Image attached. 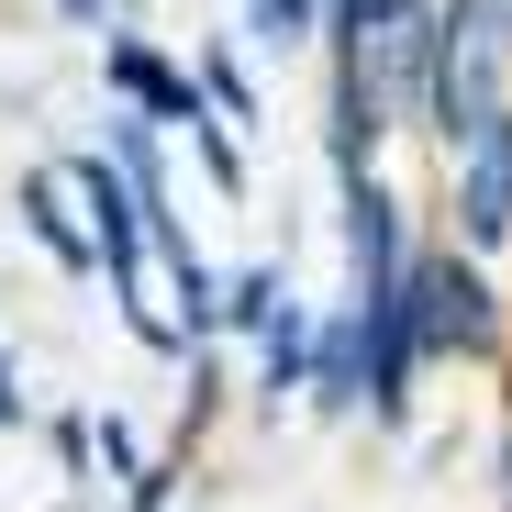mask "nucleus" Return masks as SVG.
Here are the masks:
<instances>
[{"mask_svg":"<svg viewBox=\"0 0 512 512\" xmlns=\"http://www.w3.org/2000/svg\"><path fill=\"white\" fill-rule=\"evenodd\" d=\"M501 23H512V0H457V12H435V67H423V101H435L446 156L501 112Z\"/></svg>","mask_w":512,"mask_h":512,"instance_id":"f257e3e1","label":"nucleus"},{"mask_svg":"<svg viewBox=\"0 0 512 512\" xmlns=\"http://www.w3.org/2000/svg\"><path fill=\"white\" fill-rule=\"evenodd\" d=\"M412 346H457V357L490 346V290H479V268H457V256L412 268Z\"/></svg>","mask_w":512,"mask_h":512,"instance_id":"f03ea898","label":"nucleus"},{"mask_svg":"<svg viewBox=\"0 0 512 512\" xmlns=\"http://www.w3.org/2000/svg\"><path fill=\"white\" fill-rule=\"evenodd\" d=\"M457 223H468V245H501L512 234V112H490L457 145Z\"/></svg>","mask_w":512,"mask_h":512,"instance_id":"7ed1b4c3","label":"nucleus"},{"mask_svg":"<svg viewBox=\"0 0 512 512\" xmlns=\"http://www.w3.org/2000/svg\"><path fill=\"white\" fill-rule=\"evenodd\" d=\"M23 212H34V234L67 256V268H101V245H90V223H78L67 212V167H34V179H23Z\"/></svg>","mask_w":512,"mask_h":512,"instance_id":"20e7f679","label":"nucleus"},{"mask_svg":"<svg viewBox=\"0 0 512 512\" xmlns=\"http://www.w3.org/2000/svg\"><path fill=\"white\" fill-rule=\"evenodd\" d=\"M112 78H123V90H134L145 112H167V123H201V101H190V78H179V67H156L145 45H112Z\"/></svg>","mask_w":512,"mask_h":512,"instance_id":"39448f33","label":"nucleus"},{"mask_svg":"<svg viewBox=\"0 0 512 512\" xmlns=\"http://www.w3.org/2000/svg\"><path fill=\"white\" fill-rule=\"evenodd\" d=\"M279 301H290V290H279L268 268H245V279H234V301H223V323H245V334H268V323H279Z\"/></svg>","mask_w":512,"mask_h":512,"instance_id":"423d86ee","label":"nucleus"},{"mask_svg":"<svg viewBox=\"0 0 512 512\" xmlns=\"http://www.w3.org/2000/svg\"><path fill=\"white\" fill-rule=\"evenodd\" d=\"M245 12H256L268 45H301V34H312V0H245Z\"/></svg>","mask_w":512,"mask_h":512,"instance_id":"0eeeda50","label":"nucleus"},{"mask_svg":"<svg viewBox=\"0 0 512 512\" xmlns=\"http://www.w3.org/2000/svg\"><path fill=\"white\" fill-rule=\"evenodd\" d=\"M67 12H101V0H67Z\"/></svg>","mask_w":512,"mask_h":512,"instance_id":"6e6552de","label":"nucleus"},{"mask_svg":"<svg viewBox=\"0 0 512 512\" xmlns=\"http://www.w3.org/2000/svg\"><path fill=\"white\" fill-rule=\"evenodd\" d=\"M0 412H12V390H0Z\"/></svg>","mask_w":512,"mask_h":512,"instance_id":"1a4fd4ad","label":"nucleus"}]
</instances>
